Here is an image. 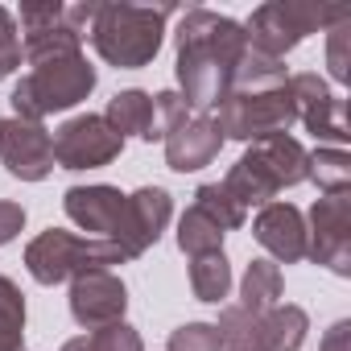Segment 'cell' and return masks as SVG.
Returning a JSON list of instances; mask_svg holds the SVG:
<instances>
[{
	"label": "cell",
	"instance_id": "8",
	"mask_svg": "<svg viewBox=\"0 0 351 351\" xmlns=\"http://www.w3.org/2000/svg\"><path fill=\"white\" fill-rule=\"evenodd\" d=\"M306 256L351 277V195H322L306 219Z\"/></svg>",
	"mask_w": 351,
	"mask_h": 351
},
{
	"label": "cell",
	"instance_id": "35",
	"mask_svg": "<svg viewBox=\"0 0 351 351\" xmlns=\"http://www.w3.org/2000/svg\"><path fill=\"white\" fill-rule=\"evenodd\" d=\"M0 351H25V326L0 322Z\"/></svg>",
	"mask_w": 351,
	"mask_h": 351
},
{
	"label": "cell",
	"instance_id": "26",
	"mask_svg": "<svg viewBox=\"0 0 351 351\" xmlns=\"http://www.w3.org/2000/svg\"><path fill=\"white\" fill-rule=\"evenodd\" d=\"M215 330H219L223 351H261V314L244 306H223Z\"/></svg>",
	"mask_w": 351,
	"mask_h": 351
},
{
	"label": "cell",
	"instance_id": "15",
	"mask_svg": "<svg viewBox=\"0 0 351 351\" xmlns=\"http://www.w3.org/2000/svg\"><path fill=\"white\" fill-rule=\"evenodd\" d=\"M62 211L75 228H83L91 240H112L120 211H124V195L116 186H71L62 195Z\"/></svg>",
	"mask_w": 351,
	"mask_h": 351
},
{
	"label": "cell",
	"instance_id": "5",
	"mask_svg": "<svg viewBox=\"0 0 351 351\" xmlns=\"http://www.w3.org/2000/svg\"><path fill=\"white\" fill-rule=\"evenodd\" d=\"M351 21L347 9H326V5H302V0H269V5L252 9V17L244 21V34H248V46L269 54V58H281L289 50H298L310 34L318 29H335Z\"/></svg>",
	"mask_w": 351,
	"mask_h": 351
},
{
	"label": "cell",
	"instance_id": "13",
	"mask_svg": "<svg viewBox=\"0 0 351 351\" xmlns=\"http://www.w3.org/2000/svg\"><path fill=\"white\" fill-rule=\"evenodd\" d=\"M219 149H223V132H219L215 116L195 112L165 136V165L173 173H199L219 157Z\"/></svg>",
	"mask_w": 351,
	"mask_h": 351
},
{
	"label": "cell",
	"instance_id": "17",
	"mask_svg": "<svg viewBox=\"0 0 351 351\" xmlns=\"http://www.w3.org/2000/svg\"><path fill=\"white\" fill-rule=\"evenodd\" d=\"M223 191L248 211V207H269L281 191H277V182L269 178V169H265V161L256 157V149H248L232 169H228V178H223Z\"/></svg>",
	"mask_w": 351,
	"mask_h": 351
},
{
	"label": "cell",
	"instance_id": "37",
	"mask_svg": "<svg viewBox=\"0 0 351 351\" xmlns=\"http://www.w3.org/2000/svg\"><path fill=\"white\" fill-rule=\"evenodd\" d=\"M0 132H5V116H0Z\"/></svg>",
	"mask_w": 351,
	"mask_h": 351
},
{
	"label": "cell",
	"instance_id": "29",
	"mask_svg": "<svg viewBox=\"0 0 351 351\" xmlns=\"http://www.w3.org/2000/svg\"><path fill=\"white\" fill-rule=\"evenodd\" d=\"M165 351H223L215 322H182L178 330H169Z\"/></svg>",
	"mask_w": 351,
	"mask_h": 351
},
{
	"label": "cell",
	"instance_id": "20",
	"mask_svg": "<svg viewBox=\"0 0 351 351\" xmlns=\"http://www.w3.org/2000/svg\"><path fill=\"white\" fill-rule=\"evenodd\" d=\"M104 120L120 132V136H149V120H153V95L141 91V87H128V91H116L108 99V112Z\"/></svg>",
	"mask_w": 351,
	"mask_h": 351
},
{
	"label": "cell",
	"instance_id": "9",
	"mask_svg": "<svg viewBox=\"0 0 351 351\" xmlns=\"http://www.w3.org/2000/svg\"><path fill=\"white\" fill-rule=\"evenodd\" d=\"M169 215H173L169 191H161V186H141V191L124 195V211H120V223H116V232H112V244L124 252V261H136V256H145V252L161 240Z\"/></svg>",
	"mask_w": 351,
	"mask_h": 351
},
{
	"label": "cell",
	"instance_id": "30",
	"mask_svg": "<svg viewBox=\"0 0 351 351\" xmlns=\"http://www.w3.org/2000/svg\"><path fill=\"white\" fill-rule=\"evenodd\" d=\"M87 343H91V351H145L141 330H136V326H128V322L99 326V330H91V335H87Z\"/></svg>",
	"mask_w": 351,
	"mask_h": 351
},
{
	"label": "cell",
	"instance_id": "22",
	"mask_svg": "<svg viewBox=\"0 0 351 351\" xmlns=\"http://www.w3.org/2000/svg\"><path fill=\"white\" fill-rule=\"evenodd\" d=\"M191 289L199 302L207 306H219L228 293H232V265L223 252H203V256H191Z\"/></svg>",
	"mask_w": 351,
	"mask_h": 351
},
{
	"label": "cell",
	"instance_id": "18",
	"mask_svg": "<svg viewBox=\"0 0 351 351\" xmlns=\"http://www.w3.org/2000/svg\"><path fill=\"white\" fill-rule=\"evenodd\" d=\"M310 330V314L293 302L261 314V351H302Z\"/></svg>",
	"mask_w": 351,
	"mask_h": 351
},
{
	"label": "cell",
	"instance_id": "12",
	"mask_svg": "<svg viewBox=\"0 0 351 351\" xmlns=\"http://www.w3.org/2000/svg\"><path fill=\"white\" fill-rule=\"evenodd\" d=\"M124 310H128V289H124V281L112 269L83 273V277L71 281V318L83 330H99V326L124 322Z\"/></svg>",
	"mask_w": 351,
	"mask_h": 351
},
{
	"label": "cell",
	"instance_id": "25",
	"mask_svg": "<svg viewBox=\"0 0 351 351\" xmlns=\"http://www.w3.org/2000/svg\"><path fill=\"white\" fill-rule=\"evenodd\" d=\"M306 182H314L322 195H347L351 191V157L343 149H330V145L314 149Z\"/></svg>",
	"mask_w": 351,
	"mask_h": 351
},
{
	"label": "cell",
	"instance_id": "2",
	"mask_svg": "<svg viewBox=\"0 0 351 351\" xmlns=\"http://www.w3.org/2000/svg\"><path fill=\"white\" fill-rule=\"evenodd\" d=\"M178 13L173 5H99L95 25H91V46L95 54L116 66V71H141L157 58L165 42V21Z\"/></svg>",
	"mask_w": 351,
	"mask_h": 351
},
{
	"label": "cell",
	"instance_id": "28",
	"mask_svg": "<svg viewBox=\"0 0 351 351\" xmlns=\"http://www.w3.org/2000/svg\"><path fill=\"white\" fill-rule=\"evenodd\" d=\"M186 116H191V108L182 104L178 91H157V95H153V120H149V136H145V141H149V145H153V141H165Z\"/></svg>",
	"mask_w": 351,
	"mask_h": 351
},
{
	"label": "cell",
	"instance_id": "14",
	"mask_svg": "<svg viewBox=\"0 0 351 351\" xmlns=\"http://www.w3.org/2000/svg\"><path fill=\"white\" fill-rule=\"evenodd\" d=\"M256 244L273 256V265H298L306 261V215L293 203H269L252 219Z\"/></svg>",
	"mask_w": 351,
	"mask_h": 351
},
{
	"label": "cell",
	"instance_id": "21",
	"mask_svg": "<svg viewBox=\"0 0 351 351\" xmlns=\"http://www.w3.org/2000/svg\"><path fill=\"white\" fill-rule=\"evenodd\" d=\"M281 289H285L281 265H273V261H252V265L244 269V281H240V306L252 310V314H265V310L281 306Z\"/></svg>",
	"mask_w": 351,
	"mask_h": 351
},
{
	"label": "cell",
	"instance_id": "31",
	"mask_svg": "<svg viewBox=\"0 0 351 351\" xmlns=\"http://www.w3.org/2000/svg\"><path fill=\"white\" fill-rule=\"evenodd\" d=\"M21 34H17V17L0 5V83H5L17 66H21Z\"/></svg>",
	"mask_w": 351,
	"mask_h": 351
},
{
	"label": "cell",
	"instance_id": "11",
	"mask_svg": "<svg viewBox=\"0 0 351 351\" xmlns=\"http://www.w3.org/2000/svg\"><path fill=\"white\" fill-rule=\"evenodd\" d=\"M289 95L298 108V120L306 124V132H314L318 141H330V149L347 145V120H343V99L326 87V79H318L314 71L289 75Z\"/></svg>",
	"mask_w": 351,
	"mask_h": 351
},
{
	"label": "cell",
	"instance_id": "3",
	"mask_svg": "<svg viewBox=\"0 0 351 351\" xmlns=\"http://www.w3.org/2000/svg\"><path fill=\"white\" fill-rule=\"evenodd\" d=\"M95 66L83 58V54H71V58H50L42 66H34L9 95L13 104V116L17 120H34L42 124L46 116L54 112H71L75 104H83L91 91H95Z\"/></svg>",
	"mask_w": 351,
	"mask_h": 351
},
{
	"label": "cell",
	"instance_id": "33",
	"mask_svg": "<svg viewBox=\"0 0 351 351\" xmlns=\"http://www.w3.org/2000/svg\"><path fill=\"white\" fill-rule=\"evenodd\" d=\"M25 228V207L21 203H9V199H0V248L13 244Z\"/></svg>",
	"mask_w": 351,
	"mask_h": 351
},
{
	"label": "cell",
	"instance_id": "23",
	"mask_svg": "<svg viewBox=\"0 0 351 351\" xmlns=\"http://www.w3.org/2000/svg\"><path fill=\"white\" fill-rule=\"evenodd\" d=\"M21 54H25V62H29V66H42V62H50V58L83 54V38H79V34H71V29H66V21H62V25H54V29L21 34Z\"/></svg>",
	"mask_w": 351,
	"mask_h": 351
},
{
	"label": "cell",
	"instance_id": "36",
	"mask_svg": "<svg viewBox=\"0 0 351 351\" xmlns=\"http://www.w3.org/2000/svg\"><path fill=\"white\" fill-rule=\"evenodd\" d=\"M62 351H91V343H87V335H79V339H66Z\"/></svg>",
	"mask_w": 351,
	"mask_h": 351
},
{
	"label": "cell",
	"instance_id": "10",
	"mask_svg": "<svg viewBox=\"0 0 351 351\" xmlns=\"http://www.w3.org/2000/svg\"><path fill=\"white\" fill-rule=\"evenodd\" d=\"M0 161L17 182H42L54 173V132L34 120H5L0 132Z\"/></svg>",
	"mask_w": 351,
	"mask_h": 351
},
{
	"label": "cell",
	"instance_id": "32",
	"mask_svg": "<svg viewBox=\"0 0 351 351\" xmlns=\"http://www.w3.org/2000/svg\"><path fill=\"white\" fill-rule=\"evenodd\" d=\"M351 21H343V25H335L330 29V38H326V66H330V79L335 83H347L351 79V62H347V38H351V29H347Z\"/></svg>",
	"mask_w": 351,
	"mask_h": 351
},
{
	"label": "cell",
	"instance_id": "6",
	"mask_svg": "<svg viewBox=\"0 0 351 351\" xmlns=\"http://www.w3.org/2000/svg\"><path fill=\"white\" fill-rule=\"evenodd\" d=\"M215 124H219L223 141H244V145L289 132L298 124L289 83L273 87V91H252V95H223L215 108Z\"/></svg>",
	"mask_w": 351,
	"mask_h": 351
},
{
	"label": "cell",
	"instance_id": "7",
	"mask_svg": "<svg viewBox=\"0 0 351 351\" xmlns=\"http://www.w3.org/2000/svg\"><path fill=\"white\" fill-rule=\"evenodd\" d=\"M124 153V136L104 120V112L71 116L54 132V165L58 169H99Z\"/></svg>",
	"mask_w": 351,
	"mask_h": 351
},
{
	"label": "cell",
	"instance_id": "4",
	"mask_svg": "<svg viewBox=\"0 0 351 351\" xmlns=\"http://www.w3.org/2000/svg\"><path fill=\"white\" fill-rule=\"evenodd\" d=\"M112 265H124V252L112 240L75 236V232H62V228L42 232L25 248V269L38 285H62V281L83 277V273H104Z\"/></svg>",
	"mask_w": 351,
	"mask_h": 351
},
{
	"label": "cell",
	"instance_id": "16",
	"mask_svg": "<svg viewBox=\"0 0 351 351\" xmlns=\"http://www.w3.org/2000/svg\"><path fill=\"white\" fill-rule=\"evenodd\" d=\"M256 157L265 161L269 169V178L277 182V191H289V186H302L306 182V173H310V153L298 136L281 132V136H269V141H256L252 145Z\"/></svg>",
	"mask_w": 351,
	"mask_h": 351
},
{
	"label": "cell",
	"instance_id": "1",
	"mask_svg": "<svg viewBox=\"0 0 351 351\" xmlns=\"http://www.w3.org/2000/svg\"><path fill=\"white\" fill-rule=\"evenodd\" d=\"M173 42H178L173 71H178L182 104L199 116H211L232 87V71H236L240 54L248 50L244 25L215 9H186Z\"/></svg>",
	"mask_w": 351,
	"mask_h": 351
},
{
	"label": "cell",
	"instance_id": "24",
	"mask_svg": "<svg viewBox=\"0 0 351 351\" xmlns=\"http://www.w3.org/2000/svg\"><path fill=\"white\" fill-rule=\"evenodd\" d=\"M223 228L211 219V215H203L195 203L182 211V219H178V248L186 252V256H203V252H223Z\"/></svg>",
	"mask_w": 351,
	"mask_h": 351
},
{
	"label": "cell",
	"instance_id": "19",
	"mask_svg": "<svg viewBox=\"0 0 351 351\" xmlns=\"http://www.w3.org/2000/svg\"><path fill=\"white\" fill-rule=\"evenodd\" d=\"M289 83V71H285V62L281 58H269V54H261V50H244L240 54V62H236V71H232V87H228V95H252V91H273V87H285Z\"/></svg>",
	"mask_w": 351,
	"mask_h": 351
},
{
	"label": "cell",
	"instance_id": "34",
	"mask_svg": "<svg viewBox=\"0 0 351 351\" xmlns=\"http://www.w3.org/2000/svg\"><path fill=\"white\" fill-rule=\"evenodd\" d=\"M322 351H351V322L339 318L326 335H322Z\"/></svg>",
	"mask_w": 351,
	"mask_h": 351
},
{
	"label": "cell",
	"instance_id": "27",
	"mask_svg": "<svg viewBox=\"0 0 351 351\" xmlns=\"http://www.w3.org/2000/svg\"><path fill=\"white\" fill-rule=\"evenodd\" d=\"M195 207H199L203 215H211L223 232H240L244 219H248V211L223 191V182H203V186L195 191Z\"/></svg>",
	"mask_w": 351,
	"mask_h": 351
}]
</instances>
